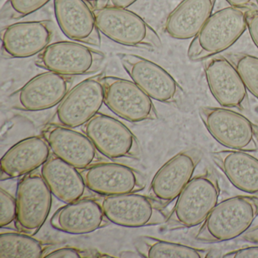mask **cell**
<instances>
[{
  "mask_svg": "<svg viewBox=\"0 0 258 258\" xmlns=\"http://www.w3.org/2000/svg\"><path fill=\"white\" fill-rule=\"evenodd\" d=\"M102 209L110 223L126 228H140L166 223L164 207L151 196L137 192L104 196Z\"/></svg>",
  "mask_w": 258,
  "mask_h": 258,
  "instance_id": "cell-10",
  "label": "cell"
},
{
  "mask_svg": "<svg viewBox=\"0 0 258 258\" xmlns=\"http://www.w3.org/2000/svg\"><path fill=\"white\" fill-rule=\"evenodd\" d=\"M117 56L131 80L151 99L175 105L183 102V89L162 67L134 54L117 53Z\"/></svg>",
  "mask_w": 258,
  "mask_h": 258,
  "instance_id": "cell-7",
  "label": "cell"
},
{
  "mask_svg": "<svg viewBox=\"0 0 258 258\" xmlns=\"http://www.w3.org/2000/svg\"><path fill=\"white\" fill-rule=\"evenodd\" d=\"M223 258H258V246L243 247L228 252Z\"/></svg>",
  "mask_w": 258,
  "mask_h": 258,
  "instance_id": "cell-32",
  "label": "cell"
},
{
  "mask_svg": "<svg viewBox=\"0 0 258 258\" xmlns=\"http://www.w3.org/2000/svg\"><path fill=\"white\" fill-rule=\"evenodd\" d=\"M109 223L101 201L91 197L66 204L50 219L54 229L70 235L91 233Z\"/></svg>",
  "mask_w": 258,
  "mask_h": 258,
  "instance_id": "cell-20",
  "label": "cell"
},
{
  "mask_svg": "<svg viewBox=\"0 0 258 258\" xmlns=\"http://www.w3.org/2000/svg\"><path fill=\"white\" fill-rule=\"evenodd\" d=\"M199 115L213 138L232 150L257 149L256 126L242 114L228 108L202 107Z\"/></svg>",
  "mask_w": 258,
  "mask_h": 258,
  "instance_id": "cell-5",
  "label": "cell"
},
{
  "mask_svg": "<svg viewBox=\"0 0 258 258\" xmlns=\"http://www.w3.org/2000/svg\"><path fill=\"white\" fill-rule=\"evenodd\" d=\"M20 231L2 228L0 234V257L42 258L52 247Z\"/></svg>",
  "mask_w": 258,
  "mask_h": 258,
  "instance_id": "cell-26",
  "label": "cell"
},
{
  "mask_svg": "<svg viewBox=\"0 0 258 258\" xmlns=\"http://www.w3.org/2000/svg\"><path fill=\"white\" fill-rule=\"evenodd\" d=\"M255 126H256V137H257V141H258V122H256V123H255Z\"/></svg>",
  "mask_w": 258,
  "mask_h": 258,
  "instance_id": "cell-37",
  "label": "cell"
},
{
  "mask_svg": "<svg viewBox=\"0 0 258 258\" xmlns=\"http://www.w3.org/2000/svg\"><path fill=\"white\" fill-rule=\"evenodd\" d=\"M40 172L52 196L60 202L68 204L90 197L88 194L92 191L87 188L81 170L53 154Z\"/></svg>",
  "mask_w": 258,
  "mask_h": 258,
  "instance_id": "cell-22",
  "label": "cell"
},
{
  "mask_svg": "<svg viewBox=\"0 0 258 258\" xmlns=\"http://www.w3.org/2000/svg\"><path fill=\"white\" fill-rule=\"evenodd\" d=\"M238 71L247 91L258 99V58L245 53L225 55Z\"/></svg>",
  "mask_w": 258,
  "mask_h": 258,
  "instance_id": "cell-27",
  "label": "cell"
},
{
  "mask_svg": "<svg viewBox=\"0 0 258 258\" xmlns=\"http://www.w3.org/2000/svg\"><path fill=\"white\" fill-rule=\"evenodd\" d=\"M73 84V78L47 71L30 80L11 96L13 108L40 111L59 105Z\"/></svg>",
  "mask_w": 258,
  "mask_h": 258,
  "instance_id": "cell-14",
  "label": "cell"
},
{
  "mask_svg": "<svg viewBox=\"0 0 258 258\" xmlns=\"http://www.w3.org/2000/svg\"><path fill=\"white\" fill-rule=\"evenodd\" d=\"M137 251L146 258H205L209 256V249L191 247L179 243L142 235L135 241Z\"/></svg>",
  "mask_w": 258,
  "mask_h": 258,
  "instance_id": "cell-25",
  "label": "cell"
},
{
  "mask_svg": "<svg viewBox=\"0 0 258 258\" xmlns=\"http://www.w3.org/2000/svg\"><path fill=\"white\" fill-rule=\"evenodd\" d=\"M104 88L105 105L123 120L140 123L158 118L152 99L134 81L105 76Z\"/></svg>",
  "mask_w": 258,
  "mask_h": 258,
  "instance_id": "cell-12",
  "label": "cell"
},
{
  "mask_svg": "<svg viewBox=\"0 0 258 258\" xmlns=\"http://www.w3.org/2000/svg\"><path fill=\"white\" fill-rule=\"evenodd\" d=\"M85 1L90 4V7H91L93 10L102 7L101 4H104V6H105L107 2V0H85Z\"/></svg>",
  "mask_w": 258,
  "mask_h": 258,
  "instance_id": "cell-36",
  "label": "cell"
},
{
  "mask_svg": "<svg viewBox=\"0 0 258 258\" xmlns=\"http://www.w3.org/2000/svg\"><path fill=\"white\" fill-rule=\"evenodd\" d=\"M230 7L245 9L248 10H258V0H226Z\"/></svg>",
  "mask_w": 258,
  "mask_h": 258,
  "instance_id": "cell-33",
  "label": "cell"
},
{
  "mask_svg": "<svg viewBox=\"0 0 258 258\" xmlns=\"http://www.w3.org/2000/svg\"><path fill=\"white\" fill-rule=\"evenodd\" d=\"M220 188L217 175L207 170L195 176L176 199L167 218L170 229H188L202 224L218 203Z\"/></svg>",
  "mask_w": 258,
  "mask_h": 258,
  "instance_id": "cell-3",
  "label": "cell"
},
{
  "mask_svg": "<svg viewBox=\"0 0 258 258\" xmlns=\"http://www.w3.org/2000/svg\"><path fill=\"white\" fill-rule=\"evenodd\" d=\"M51 0H7L2 10L3 19L17 20L38 11Z\"/></svg>",
  "mask_w": 258,
  "mask_h": 258,
  "instance_id": "cell-28",
  "label": "cell"
},
{
  "mask_svg": "<svg viewBox=\"0 0 258 258\" xmlns=\"http://www.w3.org/2000/svg\"><path fill=\"white\" fill-rule=\"evenodd\" d=\"M217 0H182L169 15L166 33L176 40L194 38L212 15Z\"/></svg>",
  "mask_w": 258,
  "mask_h": 258,
  "instance_id": "cell-23",
  "label": "cell"
},
{
  "mask_svg": "<svg viewBox=\"0 0 258 258\" xmlns=\"http://www.w3.org/2000/svg\"><path fill=\"white\" fill-rule=\"evenodd\" d=\"M0 226L1 228L7 227L15 222L17 216L16 199L11 196L4 188H0Z\"/></svg>",
  "mask_w": 258,
  "mask_h": 258,
  "instance_id": "cell-29",
  "label": "cell"
},
{
  "mask_svg": "<svg viewBox=\"0 0 258 258\" xmlns=\"http://www.w3.org/2000/svg\"><path fill=\"white\" fill-rule=\"evenodd\" d=\"M52 192L42 176L36 171L22 176L16 191L17 230L34 235L39 232L52 208Z\"/></svg>",
  "mask_w": 258,
  "mask_h": 258,
  "instance_id": "cell-11",
  "label": "cell"
},
{
  "mask_svg": "<svg viewBox=\"0 0 258 258\" xmlns=\"http://www.w3.org/2000/svg\"><path fill=\"white\" fill-rule=\"evenodd\" d=\"M81 173L88 189L102 197L139 192L146 186L140 172L120 163L100 161Z\"/></svg>",
  "mask_w": 258,
  "mask_h": 258,
  "instance_id": "cell-15",
  "label": "cell"
},
{
  "mask_svg": "<svg viewBox=\"0 0 258 258\" xmlns=\"http://www.w3.org/2000/svg\"><path fill=\"white\" fill-rule=\"evenodd\" d=\"M216 165L238 189L258 195V159L242 151H218L211 153Z\"/></svg>",
  "mask_w": 258,
  "mask_h": 258,
  "instance_id": "cell-24",
  "label": "cell"
},
{
  "mask_svg": "<svg viewBox=\"0 0 258 258\" xmlns=\"http://www.w3.org/2000/svg\"><path fill=\"white\" fill-rule=\"evenodd\" d=\"M54 35L51 21H32L12 24L1 32L2 55L7 59L25 58L39 55Z\"/></svg>",
  "mask_w": 258,
  "mask_h": 258,
  "instance_id": "cell-16",
  "label": "cell"
},
{
  "mask_svg": "<svg viewBox=\"0 0 258 258\" xmlns=\"http://www.w3.org/2000/svg\"><path fill=\"white\" fill-rule=\"evenodd\" d=\"M52 155L42 136L24 139L12 146L1 159L2 180L26 176L38 170Z\"/></svg>",
  "mask_w": 258,
  "mask_h": 258,
  "instance_id": "cell-21",
  "label": "cell"
},
{
  "mask_svg": "<svg viewBox=\"0 0 258 258\" xmlns=\"http://www.w3.org/2000/svg\"><path fill=\"white\" fill-rule=\"evenodd\" d=\"M242 238L243 239L249 241V242L258 244V226H255L250 230H247L243 235Z\"/></svg>",
  "mask_w": 258,
  "mask_h": 258,
  "instance_id": "cell-35",
  "label": "cell"
},
{
  "mask_svg": "<svg viewBox=\"0 0 258 258\" xmlns=\"http://www.w3.org/2000/svg\"><path fill=\"white\" fill-rule=\"evenodd\" d=\"M100 33L118 44L155 50L162 42L156 31L140 16L127 9L104 7L93 10Z\"/></svg>",
  "mask_w": 258,
  "mask_h": 258,
  "instance_id": "cell-4",
  "label": "cell"
},
{
  "mask_svg": "<svg viewBox=\"0 0 258 258\" xmlns=\"http://www.w3.org/2000/svg\"><path fill=\"white\" fill-rule=\"evenodd\" d=\"M55 19L63 34L75 42L100 46L93 9L85 0H54Z\"/></svg>",
  "mask_w": 258,
  "mask_h": 258,
  "instance_id": "cell-19",
  "label": "cell"
},
{
  "mask_svg": "<svg viewBox=\"0 0 258 258\" xmlns=\"http://www.w3.org/2000/svg\"><path fill=\"white\" fill-rule=\"evenodd\" d=\"M247 29L255 46L258 48V10H249L246 16Z\"/></svg>",
  "mask_w": 258,
  "mask_h": 258,
  "instance_id": "cell-31",
  "label": "cell"
},
{
  "mask_svg": "<svg viewBox=\"0 0 258 258\" xmlns=\"http://www.w3.org/2000/svg\"><path fill=\"white\" fill-rule=\"evenodd\" d=\"M101 155L111 160L139 159L140 143L129 128L117 119L97 113L82 126Z\"/></svg>",
  "mask_w": 258,
  "mask_h": 258,
  "instance_id": "cell-9",
  "label": "cell"
},
{
  "mask_svg": "<svg viewBox=\"0 0 258 258\" xmlns=\"http://www.w3.org/2000/svg\"><path fill=\"white\" fill-rule=\"evenodd\" d=\"M100 253L93 250H82L74 247H61L49 249L43 258H84L97 257Z\"/></svg>",
  "mask_w": 258,
  "mask_h": 258,
  "instance_id": "cell-30",
  "label": "cell"
},
{
  "mask_svg": "<svg viewBox=\"0 0 258 258\" xmlns=\"http://www.w3.org/2000/svg\"><path fill=\"white\" fill-rule=\"evenodd\" d=\"M248 11L229 7L211 15L190 43L188 58L192 61H204L227 50L247 29Z\"/></svg>",
  "mask_w": 258,
  "mask_h": 258,
  "instance_id": "cell-2",
  "label": "cell"
},
{
  "mask_svg": "<svg viewBox=\"0 0 258 258\" xmlns=\"http://www.w3.org/2000/svg\"><path fill=\"white\" fill-rule=\"evenodd\" d=\"M42 137L54 155L78 170L102 161L89 137L73 128L49 123L43 129Z\"/></svg>",
  "mask_w": 258,
  "mask_h": 258,
  "instance_id": "cell-17",
  "label": "cell"
},
{
  "mask_svg": "<svg viewBox=\"0 0 258 258\" xmlns=\"http://www.w3.org/2000/svg\"><path fill=\"white\" fill-rule=\"evenodd\" d=\"M258 216V197L239 196L217 203L196 235L198 241L223 242L244 235Z\"/></svg>",
  "mask_w": 258,
  "mask_h": 258,
  "instance_id": "cell-1",
  "label": "cell"
},
{
  "mask_svg": "<svg viewBox=\"0 0 258 258\" xmlns=\"http://www.w3.org/2000/svg\"><path fill=\"white\" fill-rule=\"evenodd\" d=\"M207 82L211 94L224 108H248L247 90L234 64L226 58L215 56L205 63Z\"/></svg>",
  "mask_w": 258,
  "mask_h": 258,
  "instance_id": "cell-18",
  "label": "cell"
},
{
  "mask_svg": "<svg viewBox=\"0 0 258 258\" xmlns=\"http://www.w3.org/2000/svg\"><path fill=\"white\" fill-rule=\"evenodd\" d=\"M202 155L200 149L192 148L170 158L154 176L149 189L151 197L163 207L177 199L192 179Z\"/></svg>",
  "mask_w": 258,
  "mask_h": 258,
  "instance_id": "cell-13",
  "label": "cell"
},
{
  "mask_svg": "<svg viewBox=\"0 0 258 258\" xmlns=\"http://www.w3.org/2000/svg\"><path fill=\"white\" fill-rule=\"evenodd\" d=\"M105 72L77 84L60 102L50 123L67 127H82L105 104Z\"/></svg>",
  "mask_w": 258,
  "mask_h": 258,
  "instance_id": "cell-8",
  "label": "cell"
},
{
  "mask_svg": "<svg viewBox=\"0 0 258 258\" xmlns=\"http://www.w3.org/2000/svg\"><path fill=\"white\" fill-rule=\"evenodd\" d=\"M105 54L79 42L50 43L37 55L35 64L40 69L64 76L95 74L105 60Z\"/></svg>",
  "mask_w": 258,
  "mask_h": 258,
  "instance_id": "cell-6",
  "label": "cell"
},
{
  "mask_svg": "<svg viewBox=\"0 0 258 258\" xmlns=\"http://www.w3.org/2000/svg\"><path fill=\"white\" fill-rule=\"evenodd\" d=\"M137 0H107L105 6L107 7H119V8L127 9L135 4Z\"/></svg>",
  "mask_w": 258,
  "mask_h": 258,
  "instance_id": "cell-34",
  "label": "cell"
}]
</instances>
